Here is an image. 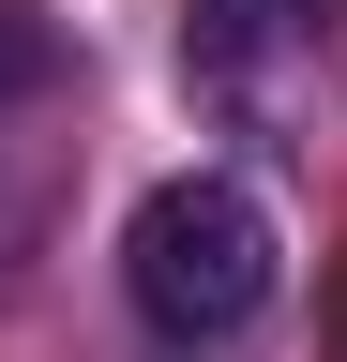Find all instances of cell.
<instances>
[{
	"mask_svg": "<svg viewBox=\"0 0 347 362\" xmlns=\"http://www.w3.org/2000/svg\"><path fill=\"white\" fill-rule=\"evenodd\" d=\"M121 287H136V317H151V332H182V347L242 332V317L272 302V211H257L227 166L151 181L136 226H121Z\"/></svg>",
	"mask_w": 347,
	"mask_h": 362,
	"instance_id": "6da1fadb",
	"label": "cell"
},
{
	"mask_svg": "<svg viewBox=\"0 0 347 362\" xmlns=\"http://www.w3.org/2000/svg\"><path fill=\"white\" fill-rule=\"evenodd\" d=\"M287 30H302V0H182V45H196V76H257Z\"/></svg>",
	"mask_w": 347,
	"mask_h": 362,
	"instance_id": "7a4b0ae2",
	"label": "cell"
}]
</instances>
